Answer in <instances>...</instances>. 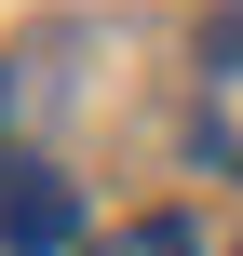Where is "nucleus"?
I'll list each match as a JSON object with an SVG mask.
<instances>
[{
	"instance_id": "obj_1",
	"label": "nucleus",
	"mask_w": 243,
	"mask_h": 256,
	"mask_svg": "<svg viewBox=\"0 0 243 256\" xmlns=\"http://www.w3.org/2000/svg\"><path fill=\"white\" fill-rule=\"evenodd\" d=\"M68 230H81V189L41 176V162H0V243H14V256H54Z\"/></svg>"
},
{
	"instance_id": "obj_2",
	"label": "nucleus",
	"mask_w": 243,
	"mask_h": 256,
	"mask_svg": "<svg viewBox=\"0 0 243 256\" xmlns=\"http://www.w3.org/2000/svg\"><path fill=\"white\" fill-rule=\"evenodd\" d=\"M95 256H203V243H189V216H135V230H108Z\"/></svg>"
},
{
	"instance_id": "obj_3",
	"label": "nucleus",
	"mask_w": 243,
	"mask_h": 256,
	"mask_svg": "<svg viewBox=\"0 0 243 256\" xmlns=\"http://www.w3.org/2000/svg\"><path fill=\"white\" fill-rule=\"evenodd\" d=\"M203 54H243V0H230V14H216V27H203Z\"/></svg>"
}]
</instances>
